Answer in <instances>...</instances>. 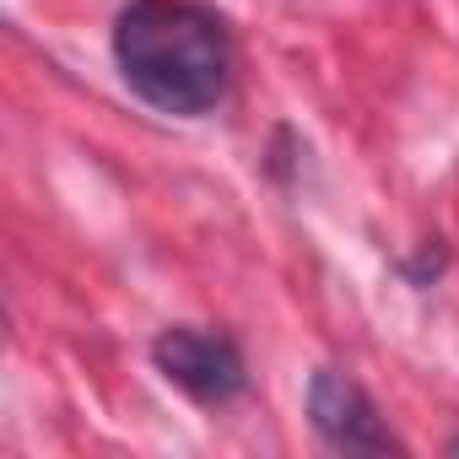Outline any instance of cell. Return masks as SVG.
<instances>
[{"label":"cell","instance_id":"cell-3","mask_svg":"<svg viewBox=\"0 0 459 459\" xmlns=\"http://www.w3.org/2000/svg\"><path fill=\"white\" fill-rule=\"evenodd\" d=\"M308 421L335 454H400V437L378 416L373 394L341 368H319L308 378Z\"/></svg>","mask_w":459,"mask_h":459},{"label":"cell","instance_id":"cell-4","mask_svg":"<svg viewBox=\"0 0 459 459\" xmlns=\"http://www.w3.org/2000/svg\"><path fill=\"white\" fill-rule=\"evenodd\" d=\"M443 265H448V255H443V244H437V238H427V244H421V255H416V260L405 265V276H411L416 287H432V281L443 276Z\"/></svg>","mask_w":459,"mask_h":459},{"label":"cell","instance_id":"cell-2","mask_svg":"<svg viewBox=\"0 0 459 459\" xmlns=\"http://www.w3.org/2000/svg\"><path fill=\"white\" fill-rule=\"evenodd\" d=\"M152 362H157V373H162L173 389H184L195 405H227V400H238L244 384H249L244 351L227 341V335L195 330V325H168V330H157Z\"/></svg>","mask_w":459,"mask_h":459},{"label":"cell","instance_id":"cell-1","mask_svg":"<svg viewBox=\"0 0 459 459\" xmlns=\"http://www.w3.org/2000/svg\"><path fill=\"white\" fill-rule=\"evenodd\" d=\"M114 65L146 108L200 119L233 82V33L195 0H130L114 17Z\"/></svg>","mask_w":459,"mask_h":459}]
</instances>
